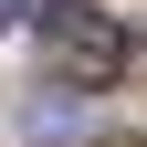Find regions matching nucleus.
<instances>
[{
    "label": "nucleus",
    "mask_w": 147,
    "mask_h": 147,
    "mask_svg": "<svg viewBox=\"0 0 147 147\" xmlns=\"http://www.w3.org/2000/svg\"><path fill=\"white\" fill-rule=\"evenodd\" d=\"M32 21H42V53L63 63V84H116L126 74V32L105 21L95 0H42Z\"/></svg>",
    "instance_id": "obj_1"
}]
</instances>
